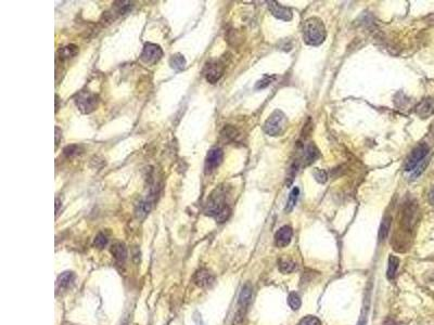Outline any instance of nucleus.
I'll use <instances>...</instances> for the list:
<instances>
[{
  "instance_id": "obj_1",
  "label": "nucleus",
  "mask_w": 434,
  "mask_h": 325,
  "mask_svg": "<svg viewBox=\"0 0 434 325\" xmlns=\"http://www.w3.org/2000/svg\"><path fill=\"white\" fill-rule=\"evenodd\" d=\"M205 213L214 217L217 223H225L229 218L231 209L226 203V195L223 188H218L212 193L205 206Z\"/></svg>"
},
{
  "instance_id": "obj_2",
  "label": "nucleus",
  "mask_w": 434,
  "mask_h": 325,
  "mask_svg": "<svg viewBox=\"0 0 434 325\" xmlns=\"http://www.w3.org/2000/svg\"><path fill=\"white\" fill-rule=\"evenodd\" d=\"M302 33L304 43L309 46H319L326 39V27L318 18H309L303 22Z\"/></svg>"
},
{
  "instance_id": "obj_3",
  "label": "nucleus",
  "mask_w": 434,
  "mask_h": 325,
  "mask_svg": "<svg viewBox=\"0 0 434 325\" xmlns=\"http://www.w3.org/2000/svg\"><path fill=\"white\" fill-rule=\"evenodd\" d=\"M288 127V120L284 112L277 110L266 120L263 129L268 136H279L286 131Z\"/></svg>"
},
{
  "instance_id": "obj_4",
  "label": "nucleus",
  "mask_w": 434,
  "mask_h": 325,
  "mask_svg": "<svg viewBox=\"0 0 434 325\" xmlns=\"http://www.w3.org/2000/svg\"><path fill=\"white\" fill-rule=\"evenodd\" d=\"M429 153V147L424 143L419 144L416 147L410 155L408 156L407 161L405 163V170L406 171H414L418 166L421 164L424 160L426 155Z\"/></svg>"
},
{
  "instance_id": "obj_5",
  "label": "nucleus",
  "mask_w": 434,
  "mask_h": 325,
  "mask_svg": "<svg viewBox=\"0 0 434 325\" xmlns=\"http://www.w3.org/2000/svg\"><path fill=\"white\" fill-rule=\"evenodd\" d=\"M98 101L99 100L97 95L88 91H81L80 93L77 94L76 98H75L76 106L78 107L80 112L84 114H89L94 112V111L98 106Z\"/></svg>"
},
{
  "instance_id": "obj_6",
  "label": "nucleus",
  "mask_w": 434,
  "mask_h": 325,
  "mask_svg": "<svg viewBox=\"0 0 434 325\" xmlns=\"http://www.w3.org/2000/svg\"><path fill=\"white\" fill-rule=\"evenodd\" d=\"M418 216V207L415 202H406L402 209V219L401 224L404 229L411 230L412 227L415 226Z\"/></svg>"
},
{
  "instance_id": "obj_7",
  "label": "nucleus",
  "mask_w": 434,
  "mask_h": 325,
  "mask_svg": "<svg viewBox=\"0 0 434 325\" xmlns=\"http://www.w3.org/2000/svg\"><path fill=\"white\" fill-rule=\"evenodd\" d=\"M162 57H163L162 48L158 45L149 43V44L144 45L143 50H142L141 55H140V59L143 63L152 65V64H155L156 62L160 61Z\"/></svg>"
},
{
  "instance_id": "obj_8",
  "label": "nucleus",
  "mask_w": 434,
  "mask_h": 325,
  "mask_svg": "<svg viewBox=\"0 0 434 325\" xmlns=\"http://www.w3.org/2000/svg\"><path fill=\"white\" fill-rule=\"evenodd\" d=\"M223 157H224V153H223L222 149H219V148L211 149L209 151L208 155H206V158H205V172L206 174H210V172L214 171L218 167V166L222 164Z\"/></svg>"
},
{
  "instance_id": "obj_9",
  "label": "nucleus",
  "mask_w": 434,
  "mask_h": 325,
  "mask_svg": "<svg viewBox=\"0 0 434 325\" xmlns=\"http://www.w3.org/2000/svg\"><path fill=\"white\" fill-rule=\"evenodd\" d=\"M268 8H270L272 15L279 20H282V21L292 20V11L291 9H289L288 7L281 6L276 2H270L268 3Z\"/></svg>"
},
{
  "instance_id": "obj_10",
  "label": "nucleus",
  "mask_w": 434,
  "mask_h": 325,
  "mask_svg": "<svg viewBox=\"0 0 434 325\" xmlns=\"http://www.w3.org/2000/svg\"><path fill=\"white\" fill-rule=\"evenodd\" d=\"M292 237H293L292 228L289 226H284L280 228V229L277 231L276 235H275V242H276V245L278 247L284 248L291 243Z\"/></svg>"
},
{
  "instance_id": "obj_11",
  "label": "nucleus",
  "mask_w": 434,
  "mask_h": 325,
  "mask_svg": "<svg viewBox=\"0 0 434 325\" xmlns=\"http://www.w3.org/2000/svg\"><path fill=\"white\" fill-rule=\"evenodd\" d=\"M224 71V65L220 64L219 62H215V63H212L208 66V70H206L205 73V78L210 84H216V82L222 78Z\"/></svg>"
},
{
  "instance_id": "obj_12",
  "label": "nucleus",
  "mask_w": 434,
  "mask_h": 325,
  "mask_svg": "<svg viewBox=\"0 0 434 325\" xmlns=\"http://www.w3.org/2000/svg\"><path fill=\"white\" fill-rule=\"evenodd\" d=\"M416 114L421 119H428L434 114V99L425 98L416 106Z\"/></svg>"
},
{
  "instance_id": "obj_13",
  "label": "nucleus",
  "mask_w": 434,
  "mask_h": 325,
  "mask_svg": "<svg viewBox=\"0 0 434 325\" xmlns=\"http://www.w3.org/2000/svg\"><path fill=\"white\" fill-rule=\"evenodd\" d=\"M194 280L199 287H208L214 282V276L206 269H201L195 274Z\"/></svg>"
},
{
  "instance_id": "obj_14",
  "label": "nucleus",
  "mask_w": 434,
  "mask_h": 325,
  "mask_svg": "<svg viewBox=\"0 0 434 325\" xmlns=\"http://www.w3.org/2000/svg\"><path fill=\"white\" fill-rule=\"evenodd\" d=\"M319 157V151L317 150V148L315 147V144L307 143L304 148V152H303V156H302V162L304 163V165L308 166L311 165L312 163H314L317 158Z\"/></svg>"
},
{
  "instance_id": "obj_15",
  "label": "nucleus",
  "mask_w": 434,
  "mask_h": 325,
  "mask_svg": "<svg viewBox=\"0 0 434 325\" xmlns=\"http://www.w3.org/2000/svg\"><path fill=\"white\" fill-rule=\"evenodd\" d=\"M153 200H154L153 197H149L147 199L142 200V202H140L138 205H137V208H136V216H137V218L143 219L144 217H146L148 215V213L151 210V207H152Z\"/></svg>"
},
{
  "instance_id": "obj_16",
  "label": "nucleus",
  "mask_w": 434,
  "mask_h": 325,
  "mask_svg": "<svg viewBox=\"0 0 434 325\" xmlns=\"http://www.w3.org/2000/svg\"><path fill=\"white\" fill-rule=\"evenodd\" d=\"M58 53H59V58L63 61L72 59L78 53V47L75 45H67L62 47Z\"/></svg>"
},
{
  "instance_id": "obj_17",
  "label": "nucleus",
  "mask_w": 434,
  "mask_h": 325,
  "mask_svg": "<svg viewBox=\"0 0 434 325\" xmlns=\"http://www.w3.org/2000/svg\"><path fill=\"white\" fill-rule=\"evenodd\" d=\"M111 253L113 255V257L120 262H124L127 258V250L125 245L122 243L114 244L111 248Z\"/></svg>"
},
{
  "instance_id": "obj_18",
  "label": "nucleus",
  "mask_w": 434,
  "mask_h": 325,
  "mask_svg": "<svg viewBox=\"0 0 434 325\" xmlns=\"http://www.w3.org/2000/svg\"><path fill=\"white\" fill-rule=\"evenodd\" d=\"M75 280V274L73 272H64L62 273L58 278V286L60 288H67L70 285L73 284Z\"/></svg>"
},
{
  "instance_id": "obj_19",
  "label": "nucleus",
  "mask_w": 434,
  "mask_h": 325,
  "mask_svg": "<svg viewBox=\"0 0 434 325\" xmlns=\"http://www.w3.org/2000/svg\"><path fill=\"white\" fill-rule=\"evenodd\" d=\"M169 64L170 66L174 68L176 71H182L186 66V59L183 54L181 53H176L174 54L173 57L170 58L169 60Z\"/></svg>"
},
{
  "instance_id": "obj_20",
  "label": "nucleus",
  "mask_w": 434,
  "mask_h": 325,
  "mask_svg": "<svg viewBox=\"0 0 434 325\" xmlns=\"http://www.w3.org/2000/svg\"><path fill=\"white\" fill-rule=\"evenodd\" d=\"M391 223H392V218L390 216L384 217L382 224L380 226V230H379V240L380 241L387 239L391 229Z\"/></svg>"
},
{
  "instance_id": "obj_21",
  "label": "nucleus",
  "mask_w": 434,
  "mask_h": 325,
  "mask_svg": "<svg viewBox=\"0 0 434 325\" xmlns=\"http://www.w3.org/2000/svg\"><path fill=\"white\" fill-rule=\"evenodd\" d=\"M295 266V262L291 258H282L279 260V270L285 274L292 272Z\"/></svg>"
},
{
  "instance_id": "obj_22",
  "label": "nucleus",
  "mask_w": 434,
  "mask_h": 325,
  "mask_svg": "<svg viewBox=\"0 0 434 325\" xmlns=\"http://www.w3.org/2000/svg\"><path fill=\"white\" fill-rule=\"evenodd\" d=\"M398 266H399V259L397 257H395V256H390L389 268H388V273H387L388 278L390 280H393L395 278Z\"/></svg>"
},
{
  "instance_id": "obj_23",
  "label": "nucleus",
  "mask_w": 434,
  "mask_h": 325,
  "mask_svg": "<svg viewBox=\"0 0 434 325\" xmlns=\"http://www.w3.org/2000/svg\"><path fill=\"white\" fill-rule=\"evenodd\" d=\"M299 194H300V190H299L298 186H295V188L292 189L290 195H289V197H288V202H287V206H286L287 212H290L294 208L296 202H298Z\"/></svg>"
},
{
  "instance_id": "obj_24",
  "label": "nucleus",
  "mask_w": 434,
  "mask_h": 325,
  "mask_svg": "<svg viewBox=\"0 0 434 325\" xmlns=\"http://www.w3.org/2000/svg\"><path fill=\"white\" fill-rule=\"evenodd\" d=\"M251 294H252V288L249 284H247L243 287L242 292H241V294H240L239 303H240L241 307L245 308V306L247 305V302H249L251 299Z\"/></svg>"
},
{
  "instance_id": "obj_25",
  "label": "nucleus",
  "mask_w": 434,
  "mask_h": 325,
  "mask_svg": "<svg viewBox=\"0 0 434 325\" xmlns=\"http://www.w3.org/2000/svg\"><path fill=\"white\" fill-rule=\"evenodd\" d=\"M288 303L292 310L300 309L302 302H301V298H300V296L298 295V293H295V292L290 293V295H289V297H288Z\"/></svg>"
},
{
  "instance_id": "obj_26",
  "label": "nucleus",
  "mask_w": 434,
  "mask_h": 325,
  "mask_svg": "<svg viewBox=\"0 0 434 325\" xmlns=\"http://www.w3.org/2000/svg\"><path fill=\"white\" fill-rule=\"evenodd\" d=\"M63 152H64L65 156H67V157H74V156L80 154L81 148L79 147V145L71 144V145H67V147L64 149Z\"/></svg>"
},
{
  "instance_id": "obj_27",
  "label": "nucleus",
  "mask_w": 434,
  "mask_h": 325,
  "mask_svg": "<svg viewBox=\"0 0 434 325\" xmlns=\"http://www.w3.org/2000/svg\"><path fill=\"white\" fill-rule=\"evenodd\" d=\"M223 137H225L227 140H233L238 135V131L236 128H233L231 126H227L224 128V130L222 131Z\"/></svg>"
},
{
  "instance_id": "obj_28",
  "label": "nucleus",
  "mask_w": 434,
  "mask_h": 325,
  "mask_svg": "<svg viewBox=\"0 0 434 325\" xmlns=\"http://www.w3.org/2000/svg\"><path fill=\"white\" fill-rule=\"evenodd\" d=\"M94 244H95V246L96 247H98V248H103V247H106L107 246V244H108V238H107V235L105 234V233H99L97 237H96V239H95V242H94Z\"/></svg>"
},
{
  "instance_id": "obj_29",
  "label": "nucleus",
  "mask_w": 434,
  "mask_h": 325,
  "mask_svg": "<svg viewBox=\"0 0 434 325\" xmlns=\"http://www.w3.org/2000/svg\"><path fill=\"white\" fill-rule=\"evenodd\" d=\"M298 325H321V323H320L318 317L313 316V315H308V316L303 317Z\"/></svg>"
},
{
  "instance_id": "obj_30",
  "label": "nucleus",
  "mask_w": 434,
  "mask_h": 325,
  "mask_svg": "<svg viewBox=\"0 0 434 325\" xmlns=\"http://www.w3.org/2000/svg\"><path fill=\"white\" fill-rule=\"evenodd\" d=\"M314 176L316 178V180L320 183H325L327 181V178H328L327 172L323 171V170H319V169H317L314 172Z\"/></svg>"
},
{
  "instance_id": "obj_31",
  "label": "nucleus",
  "mask_w": 434,
  "mask_h": 325,
  "mask_svg": "<svg viewBox=\"0 0 434 325\" xmlns=\"http://www.w3.org/2000/svg\"><path fill=\"white\" fill-rule=\"evenodd\" d=\"M270 79H263V80H259L258 82H257V85H256V89H262V88H265L266 86H268L270 85Z\"/></svg>"
},
{
  "instance_id": "obj_32",
  "label": "nucleus",
  "mask_w": 434,
  "mask_h": 325,
  "mask_svg": "<svg viewBox=\"0 0 434 325\" xmlns=\"http://www.w3.org/2000/svg\"><path fill=\"white\" fill-rule=\"evenodd\" d=\"M428 199H429V203H430L431 205H434V186H432V188H431V189H430V191H429Z\"/></svg>"
},
{
  "instance_id": "obj_33",
  "label": "nucleus",
  "mask_w": 434,
  "mask_h": 325,
  "mask_svg": "<svg viewBox=\"0 0 434 325\" xmlns=\"http://www.w3.org/2000/svg\"><path fill=\"white\" fill-rule=\"evenodd\" d=\"M60 136H61V130L59 127H56V145H58V143H59Z\"/></svg>"
},
{
  "instance_id": "obj_34",
  "label": "nucleus",
  "mask_w": 434,
  "mask_h": 325,
  "mask_svg": "<svg viewBox=\"0 0 434 325\" xmlns=\"http://www.w3.org/2000/svg\"><path fill=\"white\" fill-rule=\"evenodd\" d=\"M60 199L59 198H56V215L58 213V211H59V206H60Z\"/></svg>"
},
{
  "instance_id": "obj_35",
  "label": "nucleus",
  "mask_w": 434,
  "mask_h": 325,
  "mask_svg": "<svg viewBox=\"0 0 434 325\" xmlns=\"http://www.w3.org/2000/svg\"><path fill=\"white\" fill-rule=\"evenodd\" d=\"M431 133H432V135H434V123L432 124V127H431Z\"/></svg>"
}]
</instances>
